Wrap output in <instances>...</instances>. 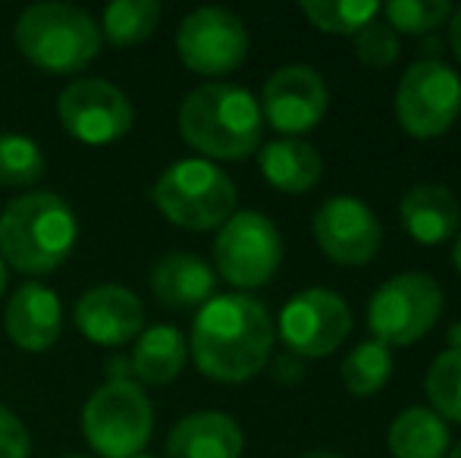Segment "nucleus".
Returning <instances> with one entry per match:
<instances>
[{
  "mask_svg": "<svg viewBox=\"0 0 461 458\" xmlns=\"http://www.w3.org/2000/svg\"><path fill=\"white\" fill-rule=\"evenodd\" d=\"M274 320L251 295H213L192 327V358L217 383H245L267 364Z\"/></svg>",
  "mask_w": 461,
  "mask_h": 458,
  "instance_id": "1",
  "label": "nucleus"
},
{
  "mask_svg": "<svg viewBox=\"0 0 461 458\" xmlns=\"http://www.w3.org/2000/svg\"><path fill=\"white\" fill-rule=\"evenodd\" d=\"M176 122L185 145L213 160H242L261 148V104L239 85H198L179 104Z\"/></svg>",
  "mask_w": 461,
  "mask_h": 458,
  "instance_id": "2",
  "label": "nucleus"
},
{
  "mask_svg": "<svg viewBox=\"0 0 461 458\" xmlns=\"http://www.w3.org/2000/svg\"><path fill=\"white\" fill-rule=\"evenodd\" d=\"M79 242L76 211L54 192H29L0 211V257L19 274H50Z\"/></svg>",
  "mask_w": 461,
  "mask_h": 458,
  "instance_id": "3",
  "label": "nucleus"
},
{
  "mask_svg": "<svg viewBox=\"0 0 461 458\" xmlns=\"http://www.w3.org/2000/svg\"><path fill=\"white\" fill-rule=\"evenodd\" d=\"M16 48L44 73H82L101 54V29L86 10L73 4H35L16 19Z\"/></svg>",
  "mask_w": 461,
  "mask_h": 458,
  "instance_id": "4",
  "label": "nucleus"
},
{
  "mask_svg": "<svg viewBox=\"0 0 461 458\" xmlns=\"http://www.w3.org/2000/svg\"><path fill=\"white\" fill-rule=\"evenodd\" d=\"M151 202L183 229H217L236 214V185L217 164L188 157L170 164L151 189Z\"/></svg>",
  "mask_w": 461,
  "mask_h": 458,
  "instance_id": "5",
  "label": "nucleus"
},
{
  "mask_svg": "<svg viewBox=\"0 0 461 458\" xmlns=\"http://www.w3.org/2000/svg\"><path fill=\"white\" fill-rule=\"evenodd\" d=\"M82 430L101 458H132L151 440L154 409L135 380H107L86 402Z\"/></svg>",
  "mask_w": 461,
  "mask_h": 458,
  "instance_id": "6",
  "label": "nucleus"
},
{
  "mask_svg": "<svg viewBox=\"0 0 461 458\" xmlns=\"http://www.w3.org/2000/svg\"><path fill=\"white\" fill-rule=\"evenodd\" d=\"M443 289L430 274H399L374 292L367 327L376 343L395 348L424 339L443 314Z\"/></svg>",
  "mask_w": 461,
  "mask_h": 458,
  "instance_id": "7",
  "label": "nucleus"
},
{
  "mask_svg": "<svg viewBox=\"0 0 461 458\" xmlns=\"http://www.w3.org/2000/svg\"><path fill=\"white\" fill-rule=\"evenodd\" d=\"M399 126L414 139H437L461 116V76L443 60H418L405 69L395 92Z\"/></svg>",
  "mask_w": 461,
  "mask_h": 458,
  "instance_id": "8",
  "label": "nucleus"
},
{
  "mask_svg": "<svg viewBox=\"0 0 461 458\" xmlns=\"http://www.w3.org/2000/svg\"><path fill=\"white\" fill-rule=\"evenodd\" d=\"M213 261L230 286L258 289L276 274L283 261V238L270 217L258 211H239L220 227Z\"/></svg>",
  "mask_w": 461,
  "mask_h": 458,
  "instance_id": "9",
  "label": "nucleus"
},
{
  "mask_svg": "<svg viewBox=\"0 0 461 458\" xmlns=\"http://www.w3.org/2000/svg\"><path fill=\"white\" fill-rule=\"evenodd\" d=\"M352 333L346 299L330 289L295 292L279 311V337L295 358H327Z\"/></svg>",
  "mask_w": 461,
  "mask_h": 458,
  "instance_id": "10",
  "label": "nucleus"
},
{
  "mask_svg": "<svg viewBox=\"0 0 461 458\" xmlns=\"http://www.w3.org/2000/svg\"><path fill=\"white\" fill-rule=\"evenodd\" d=\"M179 60L198 76H226L249 57V29L223 6H198L176 31Z\"/></svg>",
  "mask_w": 461,
  "mask_h": 458,
  "instance_id": "11",
  "label": "nucleus"
},
{
  "mask_svg": "<svg viewBox=\"0 0 461 458\" xmlns=\"http://www.w3.org/2000/svg\"><path fill=\"white\" fill-rule=\"evenodd\" d=\"M57 116L82 145H110L129 135L135 122L132 101L107 79H76L60 92Z\"/></svg>",
  "mask_w": 461,
  "mask_h": 458,
  "instance_id": "12",
  "label": "nucleus"
},
{
  "mask_svg": "<svg viewBox=\"0 0 461 458\" xmlns=\"http://www.w3.org/2000/svg\"><path fill=\"white\" fill-rule=\"evenodd\" d=\"M311 229H314L317 248L342 267H361V264L374 261L383 242L380 217L367 202L355 195L327 198L317 208Z\"/></svg>",
  "mask_w": 461,
  "mask_h": 458,
  "instance_id": "13",
  "label": "nucleus"
},
{
  "mask_svg": "<svg viewBox=\"0 0 461 458\" xmlns=\"http://www.w3.org/2000/svg\"><path fill=\"white\" fill-rule=\"evenodd\" d=\"M330 107V88L323 76L302 63L292 67H279L267 82H264V98H261V116L283 132L285 139H298V135L317 129Z\"/></svg>",
  "mask_w": 461,
  "mask_h": 458,
  "instance_id": "14",
  "label": "nucleus"
},
{
  "mask_svg": "<svg viewBox=\"0 0 461 458\" xmlns=\"http://www.w3.org/2000/svg\"><path fill=\"white\" fill-rule=\"evenodd\" d=\"M76 327L97 346H122L145 327V308L126 286H95L76 301Z\"/></svg>",
  "mask_w": 461,
  "mask_h": 458,
  "instance_id": "15",
  "label": "nucleus"
},
{
  "mask_svg": "<svg viewBox=\"0 0 461 458\" xmlns=\"http://www.w3.org/2000/svg\"><path fill=\"white\" fill-rule=\"evenodd\" d=\"M6 337L25 352H44L60 339L63 308L60 295L44 283H23L4 311Z\"/></svg>",
  "mask_w": 461,
  "mask_h": 458,
  "instance_id": "16",
  "label": "nucleus"
},
{
  "mask_svg": "<svg viewBox=\"0 0 461 458\" xmlns=\"http://www.w3.org/2000/svg\"><path fill=\"white\" fill-rule=\"evenodd\" d=\"M245 436L223 411L185 415L167 436V458H242Z\"/></svg>",
  "mask_w": 461,
  "mask_h": 458,
  "instance_id": "17",
  "label": "nucleus"
},
{
  "mask_svg": "<svg viewBox=\"0 0 461 458\" xmlns=\"http://www.w3.org/2000/svg\"><path fill=\"white\" fill-rule=\"evenodd\" d=\"M213 289H217V274L211 264L188 251H170L151 270V292L158 295L160 305L173 311L204 308L213 299Z\"/></svg>",
  "mask_w": 461,
  "mask_h": 458,
  "instance_id": "18",
  "label": "nucleus"
},
{
  "mask_svg": "<svg viewBox=\"0 0 461 458\" xmlns=\"http://www.w3.org/2000/svg\"><path fill=\"white\" fill-rule=\"evenodd\" d=\"M402 227L420 245H439L458 232L461 208L446 185L424 183L405 192L399 204Z\"/></svg>",
  "mask_w": 461,
  "mask_h": 458,
  "instance_id": "19",
  "label": "nucleus"
},
{
  "mask_svg": "<svg viewBox=\"0 0 461 458\" xmlns=\"http://www.w3.org/2000/svg\"><path fill=\"white\" fill-rule=\"evenodd\" d=\"M258 164L261 173L274 189L289 192V195H302L311 192L321 183L323 157L314 145L302 139H276L258 151Z\"/></svg>",
  "mask_w": 461,
  "mask_h": 458,
  "instance_id": "20",
  "label": "nucleus"
},
{
  "mask_svg": "<svg viewBox=\"0 0 461 458\" xmlns=\"http://www.w3.org/2000/svg\"><path fill=\"white\" fill-rule=\"evenodd\" d=\"M188 361L185 337L170 324L148 327L132 352V373L148 386H167L183 373Z\"/></svg>",
  "mask_w": 461,
  "mask_h": 458,
  "instance_id": "21",
  "label": "nucleus"
},
{
  "mask_svg": "<svg viewBox=\"0 0 461 458\" xmlns=\"http://www.w3.org/2000/svg\"><path fill=\"white\" fill-rule=\"evenodd\" d=\"M386 446L393 458H443L449 453V427L433 409H405L389 424Z\"/></svg>",
  "mask_w": 461,
  "mask_h": 458,
  "instance_id": "22",
  "label": "nucleus"
},
{
  "mask_svg": "<svg viewBox=\"0 0 461 458\" xmlns=\"http://www.w3.org/2000/svg\"><path fill=\"white\" fill-rule=\"evenodd\" d=\"M158 0H116L101 16V38H107L113 48H132L154 35L160 22Z\"/></svg>",
  "mask_w": 461,
  "mask_h": 458,
  "instance_id": "23",
  "label": "nucleus"
},
{
  "mask_svg": "<svg viewBox=\"0 0 461 458\" xmlns=\"http://www.w3.org/2000/svg\"><path fill=\"white\" fill-rule=\"evenodd\" d=\"M339 373L352 396H374L386 386L389 373H393V348L376 343V339H367V343L355 346L346 355Z\"/></svg>",
  "mask_w": 461,
  "mask_h": 458,
  "instance_id": "24",
  "label": "nucleus"
},
{
  "mask_svg": "<svg viewBox=\"0 0 461 458\" xmlns=\"http://www.w3.org/2000/svg\"><path fill=\"white\" fill-rule=\"evenodd\" d=\"M302 13L308 22L330 35H358L367 22L383 13L376 0H304Z\"/></svg>",
  "mask_w": 461,
  "mask_h": 458,
  "instance_id": "25",
  "label": "nucleus"
},
{
  "mask_svg": "<svg viewBox=\"0 0 461 458\" xmlns=\"http://www.w3.org/2000/svg\"><path fill=\"white\" fill-rule=\"evenodd\" d=\"M48 170L44 151L29 135H0V185L6 189H29Z\"/></svg>",
  "mask_w": 461,
  "mask_h": 458,
  "instance_id": "26",
  "label": "nucleus"
},
{
  "mask_svg": "<svg viewBox=\"0 0 461 458\" xmlns=\"http://www.w3.org/2000/svg\"><path fill=\"white\" fill-rule=\"evenodd\" d=\"M427 399L443 421L461 424V352L446 348L427 371Z\"/></svg>",
  "mask_w": 461,
  "mask_h": 458,
  "instance_id": "27",
  "label": "nucleus"
},
{
  "mask_svg": "<svg viewBox=\"0 0 461 458\" xmlns=\"http://www.w3.org/2000/svg\"><path fill=\"white\" fill-rule=\"evenodd\" d=\"M386 22L395 35H427L452 19L449 0H393L383 4Z\"/></svg>",
  "mask_w": 461,
  "mask_h": 458,
  "instance_id": "28",
  "label": "nucleus"
},
{
  "mask_svg": "<svg viewBox=\"0 0 461 458\" xmlns=\"http://www.w3.org/2000/svg\"><path fill=\"white\" fill-rule=\"evenodd\" d=\"M399 50H402L399 35L389 29V22H380V19L367 22L365 29L355 35V54H358V60L365 63V67H374V69L389 67V63L399 60Z\"/></svg>",
  "mask_w": 461,
  "mask_h": 458,
  "instance_id": "29",
  "label": "nucleus"
},
{
  "mask_svg": "<svg viewBox=\"0 0 461 458\" xmlns=\"http://www.w3.org/2000/svg\"><path fill=\"white\" fill-rule=\"evenodd\" d=\"M32 436L10 409L0 405V458H29Z\"/></svg>",
  "mask_w": 461,
  "mask_h": 458,
  "instance_id": "30",
  "label": "nucleus"
},
{
  "mask_svg": "<svg viewBox=\"0 0 461 458\" xmlns=\"http://www.w3.org/2000/svg\"><path fill=\"white\" fill-rule=\"evenodd\" d=\"M274 377H276V383H298V380H302V358H295V355H279L274 364Z\"/></svg>",
  "mask_w": 461,
  "mask_h": 458,
  "instance_id": "31",
  "label": "nucleus"
},
{
  "mask_svg": "<svg viewBox=\"0 0 461 458\" xmlns=\"http://www.w3.org/2000/svg\"><path fill=\"white\" fill-rule=\"evenodd\" d=\"M449 44H452V50H456L458 63H461V6H458V10H452V19H449Z\"/></svg>",
  "mask_w": 461,
  "mask_h": 458,
  "instance_id": "32",
  "label": "nucleus"
},
{
  "mask_svg": "<svg viewBox=\"0 0 461 458\" xmlns=\"http://www.w3.org/2000/svg\"><path fill=\"white\" fill-rule=\"evenodd\" d=\"M449 348H458V352H461V324H452V330H449Z\"/></svg>",
  "mask_w": 461,
  "mask_h": 458,
  "instance_id": "33",
  "label": "nucleus"
},
{
  "mask_svg": "<svg viewBox=\"0 0 461 458\" xmlns=\"http://www.w3.org/2000/svg\"><path fill=\"white\" fill-rule=\"evenodd\" d=\"M452 261H456L458 274H461V232L456 236V245H452Z\"/></svg>",
  "mask_w": 461,
  "mask_h": 458,
  "instance_id": "34",
  "label": "nucleus"
},
{
  "mask_svg": "<svg viewBox=\"0 0 461 458\" xmlns=\"http://www.w3.org/2000/svg\"><path fill=\"white\" fill-rule=\"evenodd\" d=\"M298 458H342V455L327 453V449H314V453H304V455H298Z\"/></svg>",
  "mask_w": 461,
  "mask_h": 458,
  "instance_id": "35",
  "label": "nucleus"
},
{
  "mask_svg": "<svg viewBox=\"0 0 461 458\" xmlns=\"http://www.w3.org/2000/svg\"><path fill=\"white\" fill-rule=\"evenodd\" d=\"M4 289H6V264L0 257V299H4Z\"/></svg>",
  "mask_w": 461,
  "mask_h": 458,
  "instance_id": "36",
  "label": "nucleus"
},
{
  "mask_svg": "<svg viewBox=\"0 0 461 458\" xmlns=\"http://www.w3.org/2000/svg\"><path fill=\"white\" fill-rule=\"evenodd\" d=\"M446 458H461V443H458L456 449H452V453H446Z\"/></svg>",
  "mask_w": 461,
  "mask_h": 458,
  "instance_id": "37",
  "label": "nucleus"
},
{
  "mask_svg": "<svg viewBox=\"0 0 461 458\" xmlns=\"http://www.w3.org/2000/svg\"><path fill=\"white\" fill-rule=\"evenodd\" d=\"M132 458H154V455H148V453H139V455H132Z\"/></svg>",
  "mask_w": 461,
  "mask_h": 458,
  "instance_id": "38",
  "label": "nucleus"
},
{
  "mask_svg": "<svg viewBox=\"0 0 461 458\" xmlns=\"http://www.w3.org/2000/svg\"><path fill=\"white\" fill-rule=\"evenodd\" d=\"M60 458H88V455H60Z\"/></svg>",
  "mask_w": 461,
  "mask_h": 458,
  "instance_id": "39",
  "label": "nucleus"
}]
</instances>
